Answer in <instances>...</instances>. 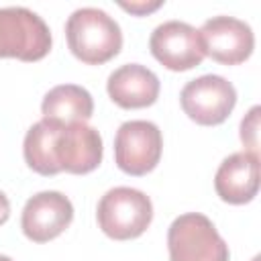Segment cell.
<instances>
[{
    "label": "cell",
    "mask_w": 261,
    "mask_h": 261,
    "mask_svg": "<svg viewBox=\"0 0 261 261\" xmlns=\"http://www.w3.org/2000/svg\"><path fill=\"white\" fill-rule=\"evenodd\" d=\"M43 118L55 122H86L94 114L92 94L77 84H61L51 88L41 102Z\"/></svg>",
    "instance_id": "13"
},
{
    "label": "cell",
    "mask_w": 261,
    "mask_h": 261,
    "mask_svg": "<svg viewBox=\"0 0 261 261\" xmlns=\"http://www.w3.org/2000/svg\"><path fill=\"white\" fill-rule=\"evenodd\" d=\"M65 37L69 51L88 65L110 61L122 47L118 22L108 12L94 6H82L69 14Z\"/></svg>",
    "instance_id": "2"
},
{
    "label": "cell",
    "mask_w": 261,
    "mask_h": 261,
    "mask_svg": "<svg viewBox=\"0 0 261 261\" xmlns=\"http://www.w3.org/2000/svg\"><path fill=\"white\" fill-rule=\"evenodd\" d=\"M0 261H12L10 257H6V255H0Z\"/></svg>",
    "instance_id": "17"
},
{
    "label": "cell",
    "mask_w": 261,
    "mask_h": 261,
    "mask_svg": "<svg viewBox=\"0 0 261 261\" xmlns=\"http://www.w3.org/2000/svg\"><path fill=\"white\" fill-rule=\"evenodd\" d=\"M214 190L222 202H251L259 192V153L239 151L228 155L216 169Z\"/></svg>",
    "instance_id": "11"
},
{
    "label": "cell",
    "mask_w": 261,
    "mask_h": 261,
    "mask_svg": "<svg viewBox=\"0 0 261 261\" xmlns=\"http://www.w3.org/2000/svg\"><path fill=\"white\" fill-rule=\"evenodd\" d=\"M169 261H228V245L200 212H186L177 216L167 230Z\"/></svg>",
    "instance_id": "4"
},
{
    "label": "cell",
    "mask_w": 261,
    "mask_h": 261,
    "mask_svg": "<svg viewBox=\"0 0 261 261\" xmlns=\"http://www.w3.org/2000/svg\"><path fill=\"white\" fill-rule=\"evenodd\" d=\"M163 137L151 120H126L114 137V161L128 175L153 171L161 159Z\"/></svg>",
    "instance_id": "7"
},
{
    "label": "cell",
    "mask_w": 261,
    "mask_h": 261,
    "mask_svg": "<svg viewBox=\"0 0 261 261\" xmlns=\"http://www.w3.org/2000/svg\"><path fill=\"white\" fill-rule=\"evenodd\" d=\"M259 106H253L241 120V141L245 151L259 153Z\"/></svg>",
    "instance_id": "14"
},
{
    "label": "cell",
    "mask_w": 261,
    "mask_h": 261,
    "mask_svg": "<svg viewBox=\"0 0 261 261\" xmlns=\"http://www.w3.org/2000/svg\"><path fill=\"white\" fill-rule=\"evenodd\" d=\"M149 49L153 57L171 71H188L206 57L198 31L184 20H165L155 27Z\"/></svg>",
    "instance_id": "9"
},
{
    "label": "cell",
    "mask_w": 261,
    "mask_h": 261,
    "mask_svg": "<svg viewBox=\"0 0 261 261\" xmlns=\"http://www.w3.org/2000/svg\"><path fill=\"white\" fill-rule=\"evenodd\" d=\"M8 216H10V200L0 190V224H4L8 220Z\"/></svg>",
    "instance_id": "16"
},
{
    "label": "cell",
    "mask_w": 261,
    "mask_h": 261,
    "mask_svg": "<svg viewBox=\"0 0 261 261\" xmlns=\"http://www.w3.org/2000/svg\"><path fill=\"white\" fill-rule=\"evenodd\" d=\"M179 102L190 120L202 126H216L230 116L237 104V90L226 77L206 73L184 86Z\"/></svg>",
    "instance_id": "6"
},
{
    "label": "cell",
    "mask_w": 261,
    "mask_h": 261,
    "mask_svg": "<svg viewBox=\"0 0 261 261\" xmlns=\"http://www.w3.org/2000/svg\"><path fill=\"white\" fill-rule=\"evenodd\" d=\"M73 220L71 200L55 190L31 196L20 214V228L33 243H47L59 237Z\"/></svg>",
    "instance_id": "10"
},
{
    "label": "cell",
    "mask_w": 261,
    "mask_h": 261,
    "mask_svg": "<svg viewBox=\"0 0 261 261\" xmlns=\"http://www.w3.org/2000/svg\"><path fill=\"white\" fill-rule=\"evenodd\" d=\"M159 77L141 63L116 67L106 82L108 96L120 108H147L159 98Z\"/></svg>",
    "instance_id": "12"
},
{
    "label": "cell",
    "mask_w": 261,
    "mask_h": 261,
    "mask_svg": "<svg viewBox=\"0 0 261 261\" xmlns=\"http://www.w3.org/2000/svg\"><path fill=\"white\" fill-rule=\"evenodd\" d=\"M96 218L106 237L114 241H128L141 237L149 228L153 220V204L145 192L118 186L100 198Z\"/></svg>",
    "instance_id": "3"
},
{
    "label": "cell",
    "mask_w": 261,
    "mask_h": 261,
    "mask_svg": "<svg viewBox=\"0 0 261 261\" xmlns=\"http://www.w3.org/2000/svg\"><path fill=\"white\" fill-rule=\"evenodd\" d=\"M102 137L88 122H55L41 118L22 141L27 165L41 175L90 173L102 161Z\"/></svg>",
    "instance_id": "1"
},
{
    "label": "cell",
    "mask_w": 261,
    "mask_h": 261,
    "mask_svg": "<svg viewBox=\"0 0 261 261\" xmlns=\"http://www.w3.org/2000/svg\"><path fill=\"white\" fill-rule=\"evenodd\" d=\"M204 55L224 65H237L251 57L255 47L253 29L234 16H212L198 31Z\"/></svg>",
    "instance_id": "8"
},
{
    "label": "cell",
    "mask_w": 261,
    "mask_h": 261,
    "mask_svg": "<svg viewBox=\"0 0 261 261\" xmlns=\"http://www.w3.org/2000/svg\"><path fill=\"white\" fill-rule=\"evenodd\" d=\"M161 6H163V0H153V2H149V0H143V2H120V8L122 10H126L130 14H139V16L149 14V12H155Z\"/></svg>",
    "instance_id": "15"
},
{
    "label": "cell",
    "mask_w": 261,
    "mask_h": 261,
    "mask_svg": "<svg viewBox=\"0 0 261 261\" xmlns=\"http://www.w3.org/2000/svg\"><path fill=\"white\" fill-rule=\"evenodd\" d=\"M47 22L24 6L0 8V57L39 61L51 51Z\"/></svg>",
    "instance_id": "5"
}]
</instances>
